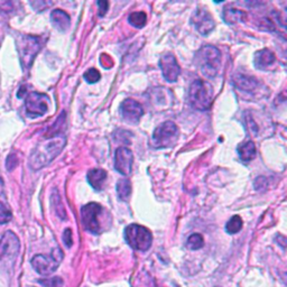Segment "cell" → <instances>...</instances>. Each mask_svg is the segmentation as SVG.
<instances>
[{"label":"cell","instance_id":"cell-1","mask_svg":"<svg viewBox=\"0 0 287 287\" xmlns=\"http://www.w3.org/2000/svg\"><path fill=\"white\" fill-rule=\"evenodd\" d=\"M65 142H67L65 136L57 134L37 144L29 157V166L32 167V170L38 171L49 165L62 152Z\"/></svg>","mask_w":287,"mask_h":287},{"label":"cell","instance_id":"cell-2","mask_svg":"<svg viewBox=\"0 0 287 287\" xmlns=\"http://www.w3.org/2000/svg\"><path fill=\"white\" fill-rule=\"evenodd\" d=\"M194 64L208 77H214L221 67V52L213 45H206L195 53Z\"/></svg>","mask_w":287,"mask_h":287},{"label":"cell","instance_id":"cell-3","mask_svg":"<svg viewBox=\"0 0 287 287\" xmlns=\"http://www.w3.org/2000/svg\"><path fill=\"white\" fill-rule=\"evenodd\" d=\"M189 102L199 111L210 109L213 102V87L201 79L194 80L189 89Z\"/></svg>","mask_w":287,"mask_h":287},{"label":"cell","instance_id":"cell-4","mask_svg":"<svg viewBox=\"0 0 287 287\" xmlns=\"http://www.w3.org/2000/svg\"><path fill=\"white\" fill-rule=\"evenodd\" d=\"M16 46L23 68L29 69L42 49V38L38 36L20 35L16 39Z\"/></svg>","mask_w":287,"mask_h":287},{"label":"cell","instance_id":"cell-5","mask_svg":"<svg viewBox=\"0 0 287 287\" xmlns=\"http://www.w3.org/2000/svg\"><path fill=\"white\" fill-rule=\"evenodd\" d=\"M125 239L133 249L147 251L152 246L153 235L145 227L139 224H129L125 229Z\"/></svg>","mask_w":287,"mask_h":287},{"label":"cell","instance_id":"cell-6","mask_svg":"<svg viewBox=\"0 0 287 287\" xmlns=\"http://www.w3.org/2000/svg\"><path fill=\"white\" fill-rule=\"evenodd\" d=\"M178 134L179 130L175 122L165 121L154 130L152 145L157 149L171 147L177 141Z\"/></svg>","mask_w":287,"mask_h":287},{"label":"cell","instance_id":"cell-7","mask_svg":"<svg viewBox=\"0 0 287 287\" xmlns=\"http://www.w3.org/2000/svg\"><path fill=\"white\" fill-rule=\"evenodd\" d=\"M63 253L61 248L56 247L52 250L51 255H36L32 259V266L39 275L47 276L57 269V267L63 260Z\"/></svg>","mask_w":287,"mask_h":287},{"label":"cell","instance_id":"cell-8","mask_svg":"<svg viewBox=\"0 0 287 287\" xmlns=\"http://www.w3.org/2000/svg\"><path fill=\"white\" fill-rule=\"evenodd\" d=\"M50 99L45 93L31 92L25 99V108L28 117L37 118L44 116L49 110Z\"/></svg>","mask_w":287,"mask_h":287},{"label":"cell","instance_id":"cell-9","mask_svg":"<svg viewBox=\"0 0 287 287\" xmlns=\"http://www.w3.org/2000/svg\"><path fill=\"white\" fill-rule=\"evenodd\" d=\"M102 212V207L98 203L91 202L81 208V219L85 229L93 235H98L100 232L99 214Z\"/></svg>","mask_w":287,"mask_h":287},{"label":"cell","instance_id":"cell-10","mask_svg":"<svg viewBox=\"0 0 287 287\" xmlns=\"http://www.w3.org/2000/svg\"><path fill=\"white\" fill-rule=\"evenodd\" d=\"M20 249L19 239L14 232L7 231L0 239V260H14Z\"/></svg>","mask_w":287,"mask_h":287},{"label":"cell","instance_id":"cell-11","mask_svg":"<svg viewBox=\"0 0 287 287\" xmlns=\"http://www.w3.org/2000/svg\"><path fill=\"white\" fill-rule=\"evenodd\" d=\"M191 23L193 24L196 31L202 36H208L215 27V22L213 20L211 14L202 8L194 11L192 18H191Z\"/></svg>","mask_w":287,"mask_h":287},{"label":"cell","instance_id":"cell-12","mask_svg":"<svg viewBox=\"0 0 287 287\" xmlns=\"http://www.w3.org/2000/svg\"><path fill=\"white\" fill-rule=\"evenodd\" d=\"M159 68L163 73L164 79L167 82H175L181 74V69L176 61L175 56L171 53L164 54L159 59Z\"/></svg>","mask_w":287,"mask_h":287},{"label":"cell","instance_id":"cell-13","mask_svg":"<svg viewBox=\"0 0 287 287\" xmlns=\"http://www.w3.org/2000/svg\"><path fill=\"white\" fill-rule=\"evenodd\" d=\"M134 164V154L127 147L117 148L115 154V169L120 174L127 176L131 173Z\"/></svg>","mask_w":287,"mask_h":287},{"label":"cell","instance_id":"cell-14","mask_svg":"<svg viewBox=\"0 0 287 287\" xmlns=\"http://www.w3.org/2000/svg\"><path fill=\"white\" fill-rule=\"evenodd\" d=\"M120 112L125 120L137 122L144 115L142 106L134 99H126L120 105Z\"/></svg>","mask_w":287,"mask_h":287},{"label":"cell","instance_id":"cell-15","mask_svg":"<svg viewBox=\"0 0 287 287\" xmlns=\"http://www.w3.org/2000/svg\"><path fill=\"white\" fill-rule=\"evenodd\" d=\"M51 22L59 32H67L71 25L70 15L62 9H54L51 13Z\"/></svg>","mask_w":287,"mask_h":287},{"label":"cell","instance_id":"cell-16","mask_svg":"<svg viewBox=\"0 0 287 287\" xmlns=\"http://www.w3.org/2000/svg\"><path fill=\"white\" fill-rule=\"evenodd\" d=\"M275 61H276L275 54L268 49H262L256 52L254 57L255 67L258 70H267L271 65L275 63Z\"/></svg>","mask_w":287,"mask_h":287},{"label":"cell","instance_id":"cell-17","mask_svg":"<svg viewBox=\"0 0 287 287\" xmlns=\"http://www.w3.org/2000/svg\"><path fill=\"white\" fill-rule=\"evenodd\" d=\"M247 19V13L243 10H240L231 6H227L223 9V20L229 24V25H233L237 23H243Z\"/></svg>","mask_w":287,"mask_h":287},{"label":"cell","instance_id":"cell-18","mask_svg":"<svg viewBox=\"0 0 287 287\" xmlns=\"http://www.w3.org/2000/svg\"><path fill=\"white\" fill-rule=\"evenodd\" d=\"M88 181L95 191H101L107 179V172L101 169H93L88 172Z\"/></svg>","mask_w":287,"mask_h":287},{"label":"cell","instance_id":"cell-19","mask_svg":"<svg viewBox=\"0 0 287 287\" xmlns=\"http://www.w3.org/2000/svg\"><path fill=\"white\" fill-rule=\"evenodd\" d=\"M233 83H235V86L238 89L248 92L254 91L257 86H258V82H257L255 77L244 74H237L233 76Z\"/></svg>","mask_w":287,"mask_h":287},{"label":"cell","instance_id":"cell-20","mask_svg":"<svg viewBox=\"0 0 287 287\" xmlns=\"http://www.w3.org/2000/svg\"><path fill=\"white\" fill-rule=\"evenodd\" d=\"M238 154H239V157L244 163H249V161L253 160L256 157V146L254 141H246L243 144H240V145L238 146L237 148Z\"/></svg>","mask_w":287,"mask_h":287},{"label":"cell","instance_id":"cell-21","mask_svg":"<svg viewBox=\"0 0 287 287\" xmlns=\"http://www.w3.org/2000/svg\"><path fill=\"white\" fill-rule=\"evenodd\" d=\"M117 194L121 201H128L131 194V183L128 178H120L117 183Z\"/></svg>","mask_w":287,"mask_h":287},{"label":"cell","instance_id":"cell-22","mask_svg":"<svg viewBox=\"0 0 287 287\" xmlns=\"http://www.w3.org/2000/svg\"><path fill=\"white\" fill-rule=\"evenodd\" d=\"M128 22L131 26L136 28H142L147 23V15L144 11H135L128 17Z\"/></svg>","mask_w":287,"mask_h":287},{"label":"cell","instance_id":"cell-23","mask_svg":"<svg viewBox=\"0 0 287 287\" xmlns=\"http://www.w3.org/2000/svg\"><path fill=\"white\" fill-rule=\"evenodd\" d=\"M242 224L243 222L240 215H233L225 224V231L228 232L229 235H233V233H237L242 229Z\"/></svg>","mask_w":287,"mask_h":287},{"label":"cell","instance_id":"cell-24","mask_svg":"<svg viewBox=\"0 0 287 287\" xmlns=\"http://www.w3.org/2000/svg\"><path fill=\"white\" fill-rule=\"evenodd\" d=\"M204 246V239L200 235V233H193L191 235L187 241V247L191 250H197L201 249Z\"/></svg>","mask_w":287,"mask_h":287},{"label":"cell","instance_id":"cell-25","mask_svg":"<svg viewBox=\"0 0 287 287\" xmlns=\"http://www.w3.org/2000/svg\"><path fill=\"white\" fill-rule=\"evenodd\" d=\"M38 283L44 287H63L64 282L61 277H52V278H43L39 279Z\"/></svg>","mask_w":287,"mask_h":287},{"label":"cell","instance_id":"cell-26","mask_svg":"<svg viewBox=\"0 0 287 287\" xmlns=\"http://www.w3.org/2000/svg\"><path fill=\"white\" fill-rule=\"evenodd\" d=\"M11 218H13L11 211L4 204L2 201H0V224L8 223L11 220Z\"/></svg>","mask_w":287,"mask_h":287},{"label":"cell","instance_id":"cell-27","mask_svg":"<svg viewBox=\"0 0 287 287\" xmlns=\"http://www.w3.org/2000/svg\"><path fill=\"white\" fill-rule=\"evenodd\" d=\"M83 76H85L86 81L88 83H91V85H93V83H97L101 79V74L99 73V71L95 69L88 70Z\"/></svg>","mask_w":287,"mask_h":287},{"label":"cell","instance_id":"cell-28","mask_svg":"<svg viewBox=\"0 0 287 287\" xmlns=\"http://www.w3.org/2000/svg\"><path fill=\"white\" fill-rule=\"evenodd\" d=\"M18 165V157L15 153H10L8 155L7 159H6V169L8 172H11L16 169V166Z\"/></svg>","mask_w":287,"mask_h":287},{"label":"cell","instance_id":"cell-29","mask_svg":"<svg viewBox=\"0 0 287 287\" xmlns=\"http://www.w3.org/2000/svg\"><path fill=\"white\" fill-rule=\"evenodd\" d=\"M63 241L65 243V246L68 248L72 247V244H73V239H72V230L71 229H65L64 233H63Z\"/></svg>","mask_w":287,"mask_h":287},{"label":"cell","instance_id":"cell-30","mask_svg":"<svg viewBox=\"0 0 287 287\" xmlns=\"http://www.w3.org/2000/svg\"><path fill=\"white\" fill-rule=\"evenodd\" d=\"M98 7H99V17H104L107 14L108 8H109V3L105 2V0H101V2H98Z\"/></svg>","mask_w":287,"mask_h":287},{"label":"cell","instance_id":"cell-31","mask_svg":"<svg viewBox=\"0 0 287 287\" xmlns=\"http://www.w3.org/2000/svg\"><path fill=\"white\" fill-rule=\"evenodd\" d=\"M31 5L35 8V10H44L46 9L47 6H51L52 3H45V2H36L31 3Z\"/></svg>","mask_w":287,"mask_h":287},{"label":"cell","instance_id":"cell-32","mask_svg":"<svg viewBox=\"0 0 287 287\" xmlns=\"http://www.w3.org/2000/svg\"><path fill=\"white\" fill-rule=\"evenodd\" d=\"M100 62H101V65H102V67H104L105 69H108V65H107L108 62H109L110 64H113L111 57H110L109 55H107V54H102V55H101V57H100Z\"/></svg>","mask_w":287,"mask_h":287},{"label":"cell","instance_id":"cell-33","mask_svg":"<svg viewBox=\"0 0 287 287\" xmlns=\"http://www.w3.org/2000/svg\"><path fill=\"white\" fill-rule=\"evenodd\" d=\"M13 9V4L9 3V2H6V3H0V10L3 11H9Z\"/></svg>","mask_w":287,"mask_h":287},{"label":"cell","instance_id":"cell-34","mask_svg":"<svg viewBox=\"0 0 287 287\" xmlns=\"http://www.w3.org/2000/svg\"><path fill=\"white\" fill-rule=\"evenodd\" d=\"M25 94H26V86L20 87L19 92L17 93V97H18V98H22V97H24V95H25Z\"/></svg>","mask_w":287,"mask_h":287},{"label":"cell","instance_id":"cell-35","mask_svg":"<svg viewBox=\"0 0 287 287\" xmlns=\"http://www.w3.org/2000/svg\"><path fill=\"white\" fill-rule=\"evenodd\" d=\"M4 187V181H3V178L0 177V189H2Z\"/></svg>","mask_w":287,"mask_h":287}]
</instances>
